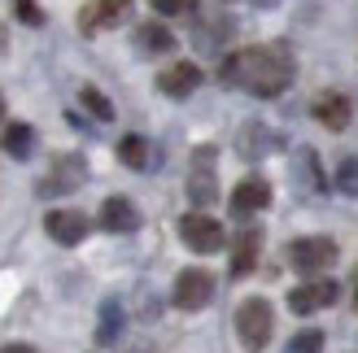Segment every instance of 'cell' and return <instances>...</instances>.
<instances>
[{
    "mask_svg": "<svg viewBox=\"0 0 358 353\" xmlns=\"http://www.w3.org/2000/svg\"><path fill=\"white\" fill-rule=\"evenodd\" d=\"M271 327H275V314L271 306L262 301V296H249V301H241L236 310V336L249 353H262L266 340H271Z\"/></svg>",
    "mask_w": 358,
    "mask_h": 353,
    "instance_id": "2",
    "label": "cell"
},
{
    "mask_svg": "<svg viewBox=\"0 0 358 353\" xmlns=\"http://www.w3.org/2000/svg\"><path fill=\"white\" fill-rule=\"evenodd\" d=\"M122 336V306L118 301H105L101 306V319H96V340L101 345H114Z\"/></svg>",
    "mask_w": 358,
    "mask_h": 353,
    "instance_id": "20",
    "label": "cell"
},
{
    "mask_svg": "<svg viewBox=\"0 0 358 353\" xmlns=\"http://www.w3.org/2000/svg\"><path fill=\"white\" fill-rule=\"evenodd\" d=\"M289 262H293V271H301V275H319V271L336 266V240H328V236L293 240L289 244Z\"/></svg>",
    "mask_w": 358,
    "mask_h": 353,
    "instance_id": "3",
    "label": "cell"
},
{
    "mask_svg": "<svg viewBox=\"0 0 358 353\" xmlns=\"http://www.w3.org/2000/svg\"><path fill=\"white\" fill-rule=\"evenodd\" d=\"M336 279H306V284H297L289 292V310L293 314H319V310H328L336 301Z\"/></svg>",
    "mask_w": 358,
    "mask_h": 353,
    "instance_id": "8",
    "label": "cell"
},
{
    "mask_svg": "<svg viewBox=\"0 0 358 353\" xmlns=\"http://www.w3.org/2000/svg\"><path fill=\"white\" fill-rule=\"evenodd\" d=\"M13 13H17V22H27V27H44V9L35 5V0H13Z\"/></svg>",
    "mask_w": 358,
    "mask_h": 353,
    "instance_id": "24",
    "label": "cell"
},
{
    "mask_svg": "<svg viewBox=\"0 0 358 353\" xmlns=\"http://www.w3.org/2000/svg\"><path fill=\"white\" fill-rule=\"evenodd\" d=\"M83 179H87V162L79 153H62L52 162V170L40 179V197H66V192L83 188Z\"/></svg>",
    "mask_w": 358,
    "mask_h": 353,
    "instance_id": "4",
    "label": "cell"
},
{
    "mask_svg": "<svg viewBox=\"0 0 358 353\" xmlns=\"http://www.w3.org/2000/svg\"><path fill=\"white\" fill-rule=\"evenodd\" d=\"M79 100H83V110L92 114L96 122H110V118H114V105L105 100V92H96V87H83V92H79Z\"/></svg>",
    "mask_w": 358,
    "mask_h": 353,
    "instance_id": "22",
    "label": "cell"
},
{
    "mask_svg": "<svg viewBox=\"0 0 358 353\" xmlns=\"http://www.w3.org/2000/svg\"><path fill=\"white\" fill-rule=\"evenodd\" d=\"M0 118H5V96H0Z\"/></svg>",
    "mask_w": 358,
    "mask_h": 353,
    "instance_id": "29",
    "label": "cell"
},
{
    "mask_svg": "<svg viewBox=\"0 0 358 353\" xmlns=\"http://www.w3.org/2000/svg\"><path fill=\"white\" fill-rule=\"evenodd\" d=\"M0 48H5V27H0Z\"/></svg>",
    "mask_w": 358,
    "mask_h": 353,
    "instance_id": "28",
    "label": "cell"
},
{
    "mask_svg": "<svg viewBox=\"0 0 358 353\" xmlns=\"http://www.w3.org/2000/svg\"><path fill=\"white\" fill-rule=\"evenodd\" d=\"M118 162L131 166V170H149L153 166V144L145 135H122L118 140Z\"/></svg>",
    "mask_w": 358,
    "mask_h": 353,
    "instance_id": "19",
    "label": "cell"
},
{
    "mask_svg": "<svg viewBox=\"0 0 358 353\" xmlns=\"http://www.w3.org/2000/svg\"><path fill=\"white\" fill-rule=\"evenodd\" d=\"M5 353H35V349H31V345H9Z\"/></svg>",
    "mask_w": 358,
    "mask_h": 353,
    "instance_id": "26",
    "label": "cell"
},
{
    "mask_svg": "<svg viewBox=\"0 0 358 353\" xmlns=\"http://www.w3.org/2000/svg\"><path fill=\"white\" fill-rule=\"evenodd\" d=\"M101 227H105V232H114V236H131L136 227H140V209L127 197H105V205H101Z\"/></svg>",
    "mask_w": 358,
    "mask_h": 353,
    "instance_id": "13",
    "label": "cell"
},
{
    "mask_svg": "<svg viewBox=\"0 0 358 353\" xmlns=\"http://www.w3.org/2000/svg\"><path fill=\"white\" fill-rule=\"evenodd\" d=\"M188 201L192 205H214L219 201V179H214V149H196L192 174H188Z\"/></svg>",
    "mask_w": 358,
    "mask_h": 353,
    "instance_id": "7",
    "label": "cell"
},
{
    "mask_svg": "<svg viewBox=\"0 0 358 353\" xmlns=\"http://www.w3.org/2000/svg\"><path fill=\"white\" fill-rule=\"evenodd\" d=\"M149 5H153L157 13H171V17H175V13H192L196 0H149Z\"/></svg>",
    "mask_w": 358,
    "mask_h": 353,
    "instance_id": "25",
    "label": "cell"
},
{
    "mask_svg": "<svg viewBox=\"0 0 358 353\" xmlns=\"http://www.w3.org/2000/svg\"><path fill=\"white\" fill-rule=\"evenodd\" d=\"M136 48L145 52V57H162V52L175 48V35H171L162 22H145V27L136 31Z\"/></svg>",
    "mask_w": 358,
    "mask_h": 353,
    "instance_id": "18",
    "label": "cell"
},
{
    "mask_svg": "<svg viewBox=\"0 0 358 353\" xmlns=\"http://www.w3.org/2000/svg\"><path fill=\"white\" fill-rule=\"evenodd\" d=\"M171 301H175L179 310H206V306L214 301V275L201 271V266L179 271V279H175V296H171Z\"/></svg>",
    "mask_w": 358,
    "mask_h": 353,
    "instance_id": "6",
    "label": "cell"
},
{
    "mask_svg": "<svg viewBox=\"0 0 358 353\" xmlns=\"http://www.w3.org/2000/svg\"><path fill=\"white\" fill-rule=\"evenodd\" d=\"M196 83H201V66L196 61H175L166 66L162 75H157V92H166L171 100H184L196 92Z\"/></svg>",
    "mask_w": 358,
    "mask_h": 353,
    "instance_id": "11",
    "label": "cell"
},
{
    "mask_svg": "<svg viewBox=\"0 0 358 353\" xmlns=\"http://www.w3.org/2000/svg\"><path fill=\"white\" fill-rule=\"evenodd\" d=\"M44 232L57 240V244H79L87 232H92V223H87V214H79V209H48V218H44Z\"/></svg>",
    "mask_w": 358,
    "mask_h": 353,
    "instance_id": "10",
    "label": "cell"
},
{
    "mask_svg": "<svg viewBox=\"0 0 358 353\" xmlns=\"http://www.w3.org/2000/svg\"><path fill=\"white\" fill-rule=\"evenodd\" d=\"M354 310H358V275H354Z\"/></svg>",
    "mask_w": 358,
    "mask_h": 353,
    "instance_id": "27",
    "label": "cell"
},
{
    "mask_svg": "<svg viewBox=\"0 0 358 353\" xmlns=\"http://www.w3.org/2000/svg\"><path fill=\"white\" fill-rule=\"evenodd\" d=\"M289 353H324V331H315V327L297 331V336L289 340Z\"/></svg>",
    "mask_w": 358,
    "mask_h": 353,
    "instance_id": "23",
    "label": "cell"
},
{
    "mask_svg": "<svg viewBox=\"0 0 358 353\" xmlns=\"http://www.w3.org/2000/svg\"><path fill=\"white\" fill-rule=\"evenodd\" d=\"M332 183H336V192H345V197H358V157H341V162H336Z\"/></svg>",
    "mask_w": 358,
    "mask_h": 353,
    "instance_id": "21",
    "label": "cell"
},
{
    "mask_svg": "<svg viewBox=\"0 0 358 353\" xmlns=\"http://www.w3.org/2000/svg\"><path fill=\"white\" fill-rule=\"evenodd\" d=\"M310 114H315L319 127H328V131H345L354 110H350V96H341V92H324V96H315Z\"/></svg>",
    "mask_w": 358,
    "mask_h": 353,
    "instance_id": "14",
    "label": "cell"
},
{
    "mask_svg": "<svg viewBox=\"0 0 358 353\" xmlns=\"http://www.w3.org/2000/svg\"><path fill=\"white\" fill-rule=\"evenodd\" d=\"M275 144V135L262 127V122H245L241 127V140H236V153L245 157V162H258V157H266V149Z\"/></svg>",
    "mask_w": 358,
    "mask_h": 353,
    "instance_id": "16",
    "label": "cell"
},
{
    "mask_svg": "<svg viewBox=\"0 0 358 353\" xmlns=\"http://www.w3.org/2000/svg\"><path fill=\"white\" fill-rule=\"evenodd\" d=\"M179 240L192 253H219L227 236H223V223H214L210 214H184L179 218Z\"/></svg>",
    "mask_w": 358,
    "mask_h": 353,
    "instance_id": "5",
    "label": "cell"
},
{
    "mask_svg": "<svg viewBox=\"0 0 358 353\" xmlns=\"http://www.w3.org/2000/svg\"><path fill=\"white\" fill-rule=\"evenodd\" d=\"M258 249H262V232L258 227H245V232L231 240V279H245L258 266Z\"/></svg>",
    "mask_w": 358,
    "mask_h": 353,
    "instance_id": "15",
    "label": "cell"
},
{
    "mask_svg": "<svg viewBox=\"0 0 358 353\" xmlns=\"http://www.w3.org/2000/svg\"><path fill=\"white\" fill-rule=\"evenodd\" d=\"M131 13V0H92V5L79 9V31L92 35V31H110L118 22H127Z\"/></svg>",
    "mask_w": 358,
    "mask_h": 353,
    "instance_id": "9",
    "label": "cell"
},
{
    "mask_svg": "<svg viewBox=\"0 0 358 353\" xmlns=\"http://www.w3.org/2000/svg\"><path fill=\"white\" fill-rule=\"evenodd\" d=\"M266 205H271V183L258 179V174H249L231 188V214H258Z\"/></svg>",
    "mask_w": 358,
    "mask_h": 353,
    "instance_id": "12",
    "label": "cell"
},
{
    "mask_svg": "<svg viewBox=\"0 0 358 353\" xmlns=\"http://www.w3.org/2000/svg\"><path fill=\"white\" fill-rule=\"evenodd\" d=\"M0 149H5L13 162H27V157L35 153V127H27V122L5 127V131H0Z\"/></svg>",
    "mask_w": 358,
    "mask_h": 353,
    "instance_id": "17",
    "label": "cell"
},
{
    "mask_svg": "<svg viewBox=\"0 0 358 353\" xmlns=\"http://www.w3.org/2000/svg\"><path fill=\"white\" fill-rule=\"evenodd\" d=\"M219 79L227 87H241L249 96L271 100L293 83V52L284 44H254V48H236L227 52L219 66Z\"/></svg>",
    "mask_w": 358,
    "mask_h": 353,
    "instance_id": "1",
    "label": "cell"
}]
</instances>
